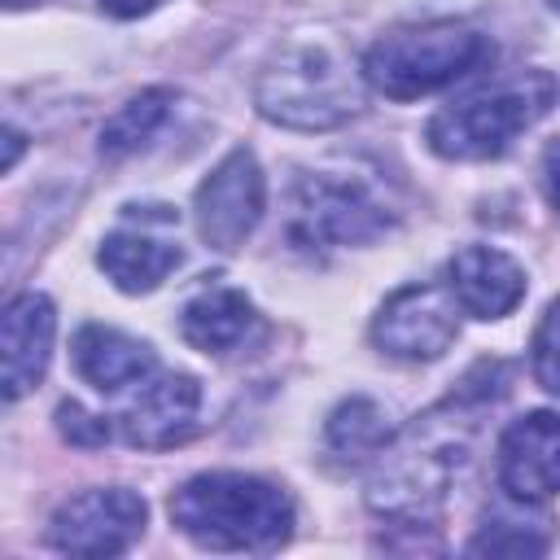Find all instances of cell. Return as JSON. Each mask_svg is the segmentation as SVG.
<instances>
[{
	"label": "cell",
	"mask_w": 560,
	"mask_h": 560,
	"mask_svg": "<svg viewBox=\"0 0 560 560\" xmlns=\"http://www.w3.org/2000/svg\"><path fill=\"white\" fill-rule=\"evenodd\" d=\"M394 219L398 210L376 171H354L350 162L315 166L298 175L289 192V241L302 254L368 245L385 236Z\"/></svg>",
	"instance_id": "7a4b0ae2"
},
{
	"label": "cell",
	"mask_w": 560,
	"mask_h": 560,
	"mask_svg": "<svg viewBox=\"0 0 560 560\" xmlns=\"http://www.w3.org/2000/svg\"><path fill=\"white\" fill-rule=\"evenodd\" d=\"M499 490L512 503H542L560 494V416L525 411L499 438Z\"/></svg>",
	"instance_id": "7c38bea8"
},
{
	"label": "cell",
	"mask_w": 560,
	"mask_h": 560,
	"mask_svg": "<svg viewBox=\"0 0 560 560\" xmlns=\"http://www.w3.org/2000/svg\"><path fill=\"white\" fill-rule=\"evenodd\" d=\"M57 429H61V438L74 442V446H101V442L109 438L105 416H92V411H83L79 402H61V407H57Z\"/></svg>",
	"instance_id": "44dd1931"
},
{
	"label": "cell",
	"mask_w": 560,
	"mask_h": 560,
	"mask_svg": "<svg viewBox=\"0 0 560 560\" xmlns=\"http://www.w3.org/2000/svg\"><path fill=\"white\" fill-rule=\"evenodd\" d=\"M262 206H267V179H262V166L249 149H232L201 184H197V197H192V223H197V236L210 245V249H236L262 219Z\"/></svg>",
	"instance_id": "ba28073f"
},
{
	"label": "cell",
	"mask_w": 560,
	"mask_h": 560,
	"mask_svg": "<svg viewBox=\"0 0 560 560\" xmlns=\"http://www.w3.org/2000/svg\"><path fill=\"white\" fill-rule=\"evenodd\" d=\"M529 359H534V381H538L547 394H560V298L542 311V319H538V328H534Z\"/></svg>",
	"instance_id": "ffe728a7"
},
{
	"label": "cell",
	"mask_w": 560,
	"mask_h": 560,
	"mask_svg": "<svg viewBox=\"0 0 560 560\" xmlns=\"http://www.w3.org/2000/svg\"><path fill=\"white\" fill-rule=\"evenodd\" d=\"M149 508L122 486L83 490L66 499L48 521V547L61 556H118L144 534Z\"/></svg>",
	"instance_id": "52a82bcc"
},
{
	"label": "cell",
	"mask_w": 560,
	"mask_h": 560,
	"mask_svg": "<svg viewBox=\"0 0 560 560\" xmlns=\"http://www.w3.org/2000/svg\"><path fill=\"white\" fill-rule=\"evenodd\" d=\"M551 9H556V13H560V0H551Z\"/></svg>",
	"instance_id": "484cf974"
},
{
	"label": "cell",
	"mask_w": 560,
	"mask_h": 560,
	"mask_svg": "<svg viewBox=\"0 0 560 560\" xmlns=\"http://www.w3.org/2000/svg\"><path fill=\"white\" fill-rule=\"evenodd\" d=\"M459 464H464V442L455 424H438V411H433L381 451V464L368 486V503L372 512L398 525H429Z\"/></svg>",
	"instance_id": "8992f818"
},
{
	"label": "cell",
	"mask_w": 560,
	"mask_h": 560,
	"mask_svg": "<svg viewBox=\"0 0 560 560\" xmlns=\"http://www.w3.org/2000/svg\"><path fill=\"white\" fill-rule=\"evenodd\" d=\"M52 332H57V315L52 302L44 293H18L9 298L4 315H0V350H4V398L18 402L22 394H31L44 372H48V354H52Z\"/></svg>",
	"instance_id": "5bb4252c"
},
{
	"label": "cell",
	"mask_w": 560,
	"mask_h": 560,
	"mask_svg": "<svg viewBox=\"0 0 560 560\" xmlns=\"http://www.w3.org/2000/svg\"><path fill=\"white\" fill-rule=\"evenodd\" d=\"M258 315L249 306V298L241 289L228 284H210L201 293H192L179 311V332L192 350L201 354H232L249 341Z\"/></svg>",
	"instance_id": "2e32d148"
},
{
	"label": "cell",
	"mask_w": 560,
	"mask_h": 560,
	"mask_svg": "<svg viewBox=\"0 0 560 560\" xmlns=\"http://www.w3.org/2000/svg\"><path fill=\"white\" fill-rule=\"evenodd\" d=\"M175 210L171 206H127L122 223L101 241V271L122 293H149L179 267Z\"/></svg>",
	"instance_id": "30bf717a"
},
{
	"label": "cell",
	"mask_w": 560,
	"mask_h": 560,
	"mask_svg": "<svg viewBox=\"0 0 560 560\" xmlns=\"http://www.w3.org/2000/svg\"><path fill=\"white\" fill-rule=\"evenodd\" d=\"M171 105H175V96H171L166 88H144V92H136V96L101 127V158L118 162V158L136 153L140 144H149V140L158 136V127L166 122Z\"/></svg>",
	"instance_id": "ac0fdd59"
},
{
	"label": "cell",
	"mask_w": 560,
	"mask_h": 560,
	"mask_svg": "<svg viewBox=\"0 0 560 560\" xmlns=\"http://www.w3.org/2000/svg\"><path fill=\"white\" fill-rule=\"evenodd\" d=\"M171 521L206 551H276L293 534V499L249 472H197L171 494Z\"/></svg>",
	"instance_id": "6da1fadb"
},
{
	"label": "cell",
	"mask_w": 560,
	"mask_h": 560,
	"mask_svg": "<svg viewBox=\"0 0 560 560\" xmlns=\"http://www.w3.org/2000/svg\"><path fill=\"white\" fill-rule=\"evenodd\" d=\"M394 429H389V411L363 394L346 398L332 407L328 424H324V451L337 464H363L372 455H381L389 446Z\"/></svg>",
	"instance_id": "e0dca14e"
},
{
	"label": "cell",
	"mask_w": 560,
	"mask_h": 560,
	"mask_svg": "<svg viewBox=\"0 0 560 560\" xmlns=\"http://www.w3.org/2000/svg\"><path fill=\"white\" fill-rule=\"evenodd\" d=\"M490 57H494L490 39L464 22H451V18L411 22V26L385 31L363 52V79L389 101H416L451 88L455 79L472 74Z\"/></svg>",
	"instance_id": "3957f363"
},
{
	"label": "cell",
	"mask_w": 560,
	"mask_h": 560,
	"mask_svg": "<svg viewBox=\"0 0 560 560\" xmlns=\"http://www.w3.org/2000/svg\"><path fill=\"white\" fill-rule=\"evenodd\" d=\"M197 411H201V385L188 372H149L140 385H131L114 424L127 446L166 451L197 429Z\"/></svg>",
	"instance_id": "8fae6325"
},
{
	"label": "cell",
	"mask_w": 560,
	"mask_h": 560,
	"mask_svg": "<svg viewBox=\"0 0 560 560\" xmlns=\"http://www.w3.org/2000/svg\"><path fill=\"white\" fill-rule=\"evenodd\" d=\"M556 101V83L547 70H525L490 92H477L468 101L446 105L442 114H433L424 140L438 158L446 162H486L508 153V144L538 122Z\"/></svg>",
	"instance_id": "5b68a950"
},
{
	"label": "cell",
	"mask_w": 560,
	"mask_h": 560,
	"mask_svg": "<svg viewBox=\"0 0 560 560\" xmlns=\"http://www.w3.org/2000/svg\"><path fill=\"white\" fill-rule=\"evenodd\" d=\"M18 153H22V136H18L13 127H9V131H4V171H13Z\"/></svg>",
	"instance_id": "cb8c5ba5"
},
{
	"label": "cell",
	"mask_w": 560,
	"mask_h": 560,
	"mask_svg": "<svg viewBox=\"0 0 560 560\" xmlns=\"http://www.w3.org/2000/svg\"><path fill=\"white\" fill-rule=\"evenodd\" d=\"M542 188H547V201L551 210L560 214V136L542 149Z\"/></svg>",
	"instance_id": "7402d4cb"
},
{
	"label": "cell",
	"mask_w": 560,
	"mask_h": 560,
	"mask_svg": "<svg viewBox=\"0 0 560 560\" xmlns=\"http://www.w3.org/2000/svg\"><path fill=\"white\" fill-rule=\"evenodd\" d=\"M525 521H486L477 529V538L468 542V556H542L547 551V534H529L521 529Z\"/></svg>",
	"instance_id": "d6986e66"
},
{
	"label": "cell",
	"mask_w": 560,
	"mask_h": 560,
	"mask_svg": "<svg viewBox=\"0 0 560 560\" xmlns=\"http://www.w3.org/2000/svg\"><path fill=\"white\" fill-rule=\"evenodd\" d=\"M459 337V302L446 284H407L372 319V341L381 354L402 363H429Z\"/></svg>",
	"instance_id": "9c48e42d"
},
{
	"label": "cell",
	"mask_w": 560,
	"mask_h": 560,
	"mask_svg": "<svg viewBox=\"0 0 560 560\" xmlns=\"http://www.w3.org/2000/svg\"><path fill=\"white\" fill-rule=\"evenodd\" d=\"M258 114L293 131H332L363 105L354 70L324 44H298L276 52L254 83Z\"/></svg>",
	"instance_id": "277c9868"
},
{
	"label": "cell",
	"mask_w": 560,
	"mask_h": 560,
	"mask_svg": "<svg viewBox=\"0 0 560 560\" xmlns=\"http://www.w3.org/2000/svg\"><path fill=\"white\" fill-rule=\"evenodd\" d=\"M446 289L472 319H503L525 298V271L516 258L490 245H464L446 262Z\"/></svg>",
	"instance_id": "4fadbf2b"
},
{
	"label": "cell",
	"mask_w": 560,
	"mask_h": 560,
	"mask_svg": "<svg viewBox=\"0 0 560 560\" xmlns=\"http://www.w3.org/2000/svg\"><path fill=\"white\" fill-rule=\"evenodd\" d=\"M9 9H22V4H35V0H4Z\"/></svg>",
	"instance_id": "d4e9b609"
},
{
	"label": "cell",
	"mask_w": 560,
	"mask_h": 560,
	"mask_svg": "<svg viewBox=\"0 0 560 560\" xmlns=\"http://www.w3.org/2000/svg\"><path fill=\"white\" fill-rule=\"evenodd\" d=\"M109 18H140V13H149V9H158L162 0H96Z\"/></svg>",
	"instance_id": "603a6c76"
},
{
	"label": "cell",
	"mask_w": 560,
	"mask_h": 560,
	"mask_svg": "<svg viewBox=\"0 0 560 560\" xmlns=\"http://www.w3.org/2000/svg\"><path fill=\"white\" fill-rule=\"evenodd\" d=\"M70 359H74V372L101 394H122L140 385L149 372H158V359L140 337H127L105 324H83L74 332Z\"/></svg>",
	"instance_id": "9a60e30c"
}]
</instances>
